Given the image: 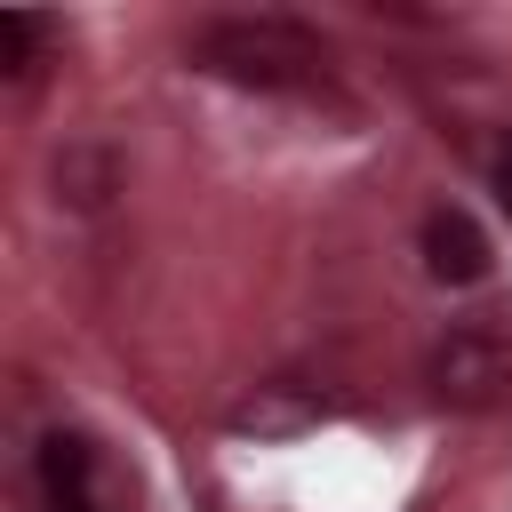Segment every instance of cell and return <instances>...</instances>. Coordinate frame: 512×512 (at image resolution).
I'll return each mask as SVG.
<instances>
[{"instance_id": "obj_1", "label": "cell", "mask_w": 512, "mask_h": 512, "mask_svg": "<svg viewBox=\"0 0 512 512\" xmlns=\"http://www.w3.org/2000/svg\"><path fill=\"white\" fill-rule=\"evenodd\" d=\"M184 56L208 72V80H232V88H256V96H312L328 88V40L296 16H208L192 24Z\"/></svg>"}, {"instance_id": "obj_2", "label": "cell", "mask_w": 512, "mask_h": 512, "mask_svg": "<svg viewBox=\"0 0 512 512\" xmlns=\"http://www.w3.org/2000/svg\"><path fill=\"white\" fill-rule=\"evenodd\" d=\"M424 392L448 416H496L512 400V336L496 320H456L424 352Z\"/></svg>"}, {"instance_id": "obj_3", "label": "cell", "mask_w": 512, "mask_h": 512, "mask_svg": "<svg viewBox=\"0 0 512 512\" xmlns=\"http://www.w3.org/2000/svg\"><path fill=\"white\" fill-rule=\"evenodd\" d=\"M120 192H128V152H120L104 128H72V136L48 152V200H56L64 216H104Z\"/></svg>"}, {"instance_id": "obj_4", "label": "cell", "mask_w": 512, "mask_h": 512, "mask_svg": "<svg viewBox=\"0 0 512 512\" xmlns=\"http://www.w3.org/2000/svg\"><path fill=\"white\" fill-rule=\"evenodd\" d=\"M320 416H328V400H320L312 384L264 376V384H248V392L224 408V432H232V440H296V432H312Z\"/></svg>"}, {"instance_id": "obj_5", "label": "cell", "mask_w": 512, "mask_h": 512, "mask_svg": "<svg viewBox=\"0 0 512 512\" xmlns=\"http://www.w3.org/2000/svg\"><path fill=\"white\" fill-rule=\"evenodd\" d=\"M424 272L440 280V288H480L488 272H496V248H488V232L464 216V208H424Z\"/></svg>"}, {"instance_id": "obj_6", "label": "cell", "mask_w": 512, "mask_h": 512, "mask_svg": "<svg viewBox=\"0 0 512 512\" xmlns=\"http://www.w3.org/2000/svg\"><path fill=\"white\" fill-rule=\"evenodd\" d=\"M32 480H40V504L48 512L56 504H96L104 496V456H96L88 432H48L32 448Z\"/></svg>"}, {"instance_id": "obj_7", "label": "cell", "mask_w": 512, "mask_h": 512, "mask_svg": "<svg viewBox=\"0 0 512 512\" xmlns=\"http://www.w3.org/2000/svg\"><path fill=\"white\" fill-rule=\"evenodd\" d=\"M48 48H56V24L48 16H24V8L0 16V72H8V88H32L48 72Z\"/></svg>"}, {"instance_id": "obj_8", "label": "cell", "mask_w": 512, "mask_h": 512, "mask_svg": "<svg viewBox=\"0 0 512 512\" xmlns=\"http://www.w3.org/2000/svg\"><path fill=\"white\" fill-rule=\"evenodd\" d=\"M496 200H504V216H512V136H504V152H496Z\"/></svg>"}]
</instances>
